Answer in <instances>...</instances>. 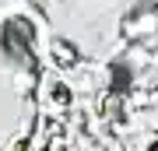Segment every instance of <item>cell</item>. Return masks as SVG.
Listing matches in <instances>:
<instances>
[{
	"label": "cell",
	"mask_w": 158,
	"mask_h": 151,
	"mask_svg": "<svg viewBox=\"0 0 158 151\" xmlns=\"http://www.w3.org/2000/svg\"><path fill=\"white\" fill-rule=\"evenodd\" d=\"M0 46H4V53L11 56L14 63H28L32 60V46H35V25L28 18H11V21H4Z\"/></svg>",
	"instance_id": "cell-1"
},
{
	"label": "cell",
	"mask_w": 158,
	"mask_h": 151,
	"mask_svg": "<svg viewBox=\"0 0 158 151\" xmlns=\"http://www.w3.org/2000/svg\"><path fill=\"white\" fill-rule=\"evenodd\" d=\"M123 28H127V35H130V39L155 35V32H158V7H155V0H141V7L127 14Z\"/></svg>",
	"instance_id": "cell-2"
},
{
	"label": "cell",
	"mask_w": 158,
	"mask_h": 151,
	"mask_svg": "<svg viewBox=\"0 0 158 151\" xmlns=\"http://www.w3.org/2000/svg\"><path fill=\"white\" fill-rule=\"evenodd\" d=\"M155 7H158V0H155Z\"/></svg>",
	"instance_id": "cell-4"
},
{
	"label": "cell",
	"mask_w": 158,
	"mask_h": 151,
	"mask_svg": "<svg viewBox=\"0 0 158 151\" xmlns=\"http://www.w3.org/2000/svg\"><path fill=\"white\" fill-rule=\"evenodd\" d=\"M53 56H56L60 67H74V63H77V49H74V46H67L63 39L53 42Z\"/></svg>",
	"instance_id": "cell-3"
}]
</instances>
